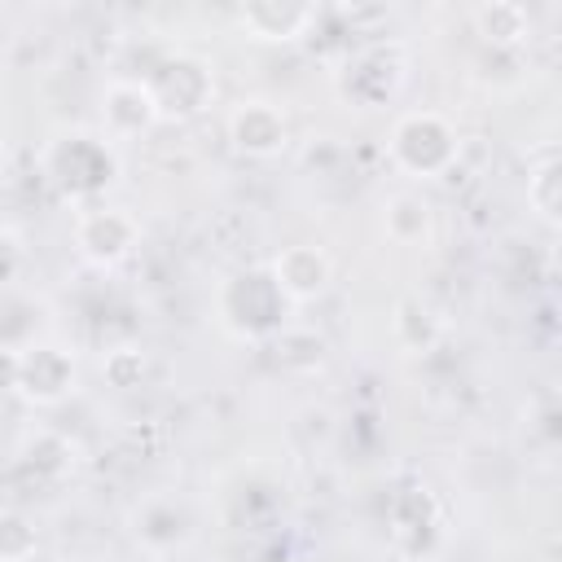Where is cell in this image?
Here are the masks:
<instances>
[{
    "mask_svg": "<svg viewBox=\"0 0 562 562\" xmlns=\"http://www.w3.org/2000/svg\"><path fill=\"white\" fill-rule=\"evenodd\" d=\"M386 154L404 176L435 180V176H448L457 167L461 140H457V127L439 110H408L391 123Z\"/></svg>",
    "mask_w": 562,
    "mask_h": 562,
    "instance_id": "obj_1",
    "label": "cell"
},
{
    "mask_svg": "<svg viewBox=\"0 0 562 562\" xmlns=\"http://www.w3.org/2000/svg\"><path fill=\"white\" fill-rule=\"evenodd\" d=\"M404 83V53L395 44H364L347 57L338 88L356 110H378L386 101H395Z\"/></svg>",
    "mask_w": 562,
    "mask_h": 562,
    "instance_id": "obj_2",
    "label": "cell"
},
{
    "mask_svg": "<svg viewBox=\"0 0 562 562\" xmlns=\"http://www.w3.org/2000/svg\"><path fill=\"white\" fill-rule=\"evenodd\" d=\"M285 307H290V303L281 299V290L272 285L268 272H237V277H228L224 290H220V321H224L233 334H241L246 312H255V316H250V338H263V334H272V329L285 325Z\"/></svg>",
    "mask_w": 562,
    "mask_h": 562,
    "instance_id": "obj_3",
    "label": "cell"
},
{
    "mask_svg": "<svg viewBox=\"0 0 562 562\" xmlns=\"http://www.w3.org/2000/svg\"><path fill=\"white\" fill-rule=\"evenodd\" d=\"M140 246V224L123 206H88L75 215V250L92 268H119Z\"/></svg>",
    "mask_w": 562,
    "mask_h": 562,
    "instance_id": "obj_4",
    "label": "cell"
},
{
    "mask_svg": "<svg viewBox=\"0 0 562 562\" xmlns=\"http://www.w3.org/2000/svg\"><path fill=\"white\" fill-rule=\"evenodd\" d=\"M145 83H149V92H154L162 119H193V114H202V110L211 105V97H215V75H211V66H206L202 57H184V53H176V57H171L154 79H145Z\"/></svg>",
    "mask_w": 562,
    "mask_h": 562,
    "instance_id": "obj_5",
    "label": "cell"
},
{
    "mask_svg": "<svg viewBox=\"0 0 562 562\" xmlns=\"http://www.w3.org/2000/svg\"><path fill=\"white\" fill-rule=\"evenodd\" d=\"M228 140L246 158H277L290 145V119L268 97H246L228 114Z\"/></svg>",
    "mask_w": 562,
    "mask_h": 562,
    "instance_id": "obj_6",
    "label": "cell"
},
{
    "mask_svg": "<svg viewBox=\"0 0 562 562\" xmlns=\"http://www.w3.org/2000/svg\"><path fill=\"white\" fill-rule=\"evenodd\" d=\"M263 272L272 277V285L281 290L285 303H312V299H321V294L329 290V281H334L329 255H325L321 246H312V241L281 246V250L268 259Z\"/></svg>",
    "mask_w": 562,
    "mask_h": 562,
    "instance_id": "obj_7",
    "label": "cell"
},
{
    "mask_svg": "<svg viewBox=\"0 0 562 562\" xmlns=\"http://www.w3.org/2000/svg\"><path fill=\"white\" fill-rule=\"evenodd\" d=\"M75 386V360L70 351L53 347V342H35L26 351H18V369H13V391L26 395L31 404H57L66 400Z\"/></svg>",
    "mask_w": 562,
    "mask_h": 562,
    "instance_id": "obj_8",
    "label": "cell"
},
{
    "mask_svg": "<svg viewBox=\"0 0 562 562\" xmlns=\"http://www.w3.org/2000/svg\"><path fill=\"white\" fill-rule=\"evenodd\" d=\"M158 101L145 79H110L101 88V123L114 140H132L158 123Z\"/></svg>",
    "mask_w": 562,
    "mask_h": 562,
    "instance_id": "obj_9",
    "label": "cell"
},
{
    "mask_svg": "<svg viewBox=\"0 0 562 562\" xmlns=\"http://www.w3.org/2000/svg\"><path fill=\"white\" fill-rule=\"evenodd\" d=\"M316 22V4H290V0H255L237 9V26L250 40L263 44H294L312 31Z\"/></svg>",
    "mask_w": 562,
    "mask_h": 562,
    "instance_id": "obj_10",
    "label": "cell"
},
{
    "mask_svg": "<svg viewBox=\"0 0 562 562\" xmlns=\"http://www.w3.org/2000/svg\"><path fill=\"white\" fill-rule=\"evenodd\" d=\"M430 228H435V211L422 193L400 189L382 202V233L395 246H422V241H430Z\"/></svg>",
    "mask_w": 562,
    "mask_h": 562,
    "instance_id": "obj_11",
    "label": "cell"
},
{
    "mask_svg": "<svg viewBox=\"0 0 562 562\" xmlns=\"http://www.w3.org/2000/svg\"><path fill=\"white\" fill-rule=\"evenodd\" d=\"M132 531H136V540L145 544V549H176L184 536H189V518H184V509L176 505V501H167V496H154V501H145L140 509H136V518H132Z\"/></svg>",
    "mask_w": 562,
    "mask_h": 562,
    "instance_id": "obj_12",
    "label": "cell"
},
{
    "mask_svg": "<svg viewBox=\"0 0 562 562\" xmlns=\"http://www.w3.org/2000/svg\"><path fill=\"white\" fill-rule=\"evenodd\" d=\"M474 31L492 44V48H518L527 35H531V13L514 0H492V4H479L470 13Z\"/></svg>",
    "mask_w": 562,
    "mask_h": 562,
    "instance_id": "obj_13",
    "label": "cell"
},
{
    "mask_svg": "<svg viewBox=\"0 0 562 562\" xmlns=\"http://www.w3.org/2000/svg\"><path fill=\"white\" fill-rule=\"evenodd\" d=\"M391 334H395V342L404 351L422 356V351H430L439 342V316L422 299H400L395 312H391Z\"/></svg>",
    "mask_w": 562,
    "mask_h": 562,
    "instance_id": "obj_14",
    "label": "cell"
},
{
    "mask_svg": "<svg viewBox=\"0 0 562 562\" xmlns=\"http://www.w3.org/2000/svg\"><path fill=\"white\" fill-rule=\"evenodd\" d=\"M562 176H558V149L544 145L540 158L527 167V206L544 220V224H558V202H562Z\"/></svg>",
    "mask_w": 562,
    "mask_h": 562,
    "instance_id": "obj_15",
    "label": "cell"
},
{
    "mask_svg": "<svg viewBox=\"0 0 562 562\" xmlns=\"http://www.w3.org/2000/svg\"><path fill=\"white\" fill-rule=\"evenodd\" d=\"M101 373L110 378V386L127 391V386H136V382L145 378V356H140L136 347H114V351L101 360Z\"/></svg>",
    "mask_w": 562,
    "mask_h": 562,
    "instance_id": "obj_16",
    "label": "cell"
},
{
    "mask_svg": "<svg viewBox=\"0 0 562 562\" xmlns=\"http://www.w3.org/2000/svg\"><path fill=\"white\" fill-rule=\"evenodd\" d=\"M31 553H35V531L26 527V518L4 514V518H0V558H4V562H22V558H31Z\"/></svg>",
    "mask_w": 562,
    "mask_h": 562,
    "instance_id": "obj_17",
    "label": "cell"
},
{
    "mask_svg": "<svg viewBox=\"0 0 562 562\" xmlns=\"http://www.w3.org/2000/svg\"><path fill=\"white\" fill-rule=\"evenodd\" d=\"M0 162H4V145H0Z\"/></svg>",
    "mask_w": 562,
    "mask_h": 562,
    "instance_id": "obj_18",
    "label": "cell"
}]
</instances>
